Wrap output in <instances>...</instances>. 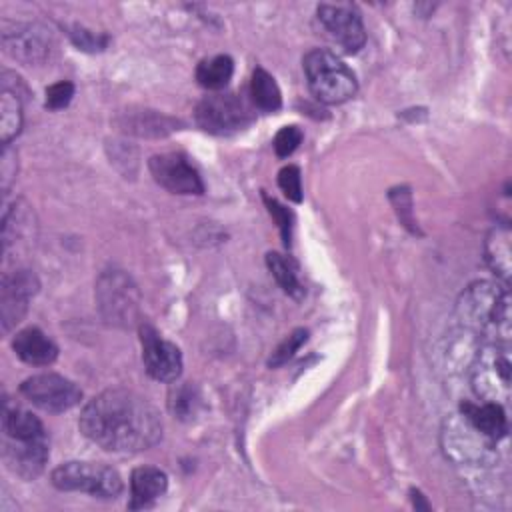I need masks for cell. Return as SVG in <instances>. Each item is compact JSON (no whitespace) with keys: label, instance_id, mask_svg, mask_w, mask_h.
<instances>
[{"label":"cell","instance_id":"cell-9","mask_svg":"<svg viewBox=\"0 0 512 512\" xmlns=\"http://www.w3.org/2000/svg\"><path fill=\"white\" fill-rule=\"evenodd\" d=\"M444 440V452L458 464H486L490 462L496 452V442L482 436L476 428H472L462 414L446 420V426L442 430Z\"/></svg>","mask_w":512,"mask_h":512},{"label":"cell","instance_id":"cell-10","mask_svg":"<svg viewBox=\"0 0 512 512\" xmlns=\"http://www.w3.org/2000/svg\"><path fill=\"white\" fill-rule=\"evenodd\" d=\"M140 344H142V362L150 378L158 382H176L182 372V354L180 348L160 336V332L142 322L138 326Z\"/></svg>","mask_w":512,"mask_h":512},{"label":"cell","instance_id":"cell-8","mask_svg":"<svg viewBox=\"0 0 512 512\" xmlns=\"http://www.w3.org/2000/svg\"><path fill=\"white\" fill-rule=\"evenodd\" d=\"M20 394L40 410L56 414L78 406L82 400V390L72 380L54 372H42L26 378L20 384Z\"/></svg>","mask_w":512,"mask_h":512},{"label":"cell","instance_id":"cell-22","mask_svg":"<svg viewBox=\"0 0 512 512\" xmlns=\"http://www.w3.org/2000/svg\"><path fill=\"white\" fill-rule=\"evenodd\" d=\"M232 72H234L232 58L228 54H216L212 58L202 60L196 66V80L202 88L218 92L230 82Z\"/></svg>","mask_w":512,"mask_h":512},{"label":"cell","instance_id":"cell-23","mask_svg":"<svg viewBox=\"0 0 512 512\" xmlns=\"http://www.w3.org/2000/svg\"><path fill=\"white\" fill-rule=\"evenodd\" d=\"M250 100L262 112H276L282 106V94L272 78L264 68H256L250 80Z\"/></svg>","mask_w":512,"mask_h":512},{"label":"cell","instance_id":"cell-5","mask_svg":"<svg viewBox=\"0 0 512 512\" xmlns=\"http://www.w3.org/2000/svg\"><path fill=\"white\" fill-rule=\"evenodd\" d=\"M510 356L504 342L488 340L470 366V382L482 402L504 404L510 396Z\"/></svg>","mask_w":512,"mask_h":512},{"label":"cell","instance_id":"cell-29","mask_svg":"<svg viewBox=\"0 0 512 512\" xmlns=\"http://www.w3.org/2000/svg\"><path fill=\"white\" fill-rule=\"evenodd\" d=\"M278 186L288 200L302 202V176H300L298 166H294V164L284 166L278 172Z\"/></svg>","mask_w":512,"mask_h":512},{"label":"cell","instance_id":"cell-32","mask_svg":"<svg viewBox=\"0 0 512 512\" xmlns=\"http://www.w3.org/2000/svg\"><path fill=\"white\" fill-rule=\"evenodd\" d=\"M74 96V84L70 80H60L54 82L46 88V108L50 110H60L70 104Z\"/></svg>","mask_w":512,"mask_h":512},{"label":"cell","instance_id":"cell-6","mask_svg":"<svg viewBox=\"0 0 512 512\" xmlns=\"http://www.w3.org/2000/svg\"><path fill=\"white\" fill-rule=\"evenodd\" d=\"M96 302L108 324L126 328L138 318L140 292L128 274L108 270L96 282Z\"/></svg>","mask_w":512,"mask_h":512},{"label":"cell","instance_id":"cell-3","mask_svg":"<svg viewBox=\"0 0 512 512\" xmlns=\"http://www.w3.org/2000/svg\"><path fill=\"white\" fill-rule=\"evenodd\" d=\"M302 66L310 92L324 104H342L358 90L354 72L330 50H310L304 56Z\"/></svg>","mask_w":512,"mask_h":512},{"label":"cell","instance_id":"cell-12","mask_svg":"<svg viewBox=\"0 0 512 512\" xmlns=\"http://www.w3.org/2000/svg\"><path fill=\"white\" fill-rule=\"evenodd\" d=\"M148 168L156 184L172 194H202L204 182L200 172L180 152L154 154L148 160Z\"/></svg>","mask_w":512,"mask_h":512},{"label":"cell","instance_id":"cell-31","mask_svg":"<svg viewBox=\"0 0 512 512\" xmlns=\"http://www.w3.org/2000/svg\"><path fill=\"white\" fill-rule=\"evenodd\" d=\"M264 202H266V208H268L270 216L276 220V224L280 228V236H282L284 246H290V238H292V212L288 208H284L278 200L270 198L268 194H264Z\"/></svg>","mask_w":512,"mask_h":512},{"label":"cell","instance_id":"cell-14","mask_svg":"<svg viewBox=\"0 0 512 512\" xmlns=\"http://www.w3.org/2000/svg\"><path fill=\"white\" fill-rule=\"evenodd\" d=\"M38 292V278L30 270H14L4 274L0 286V324L8 332L28 310L30 298Z\"/></svg>","mask_w":512,"mask_h":512},{"label":"cell","instance_id":"cell-26","mask_svg":"<svg viewBox=\"0 0 512 512\" xmlns=\"http://www.w3.org/2000/svg\"><path fill=\"white\" fill-rule=\"evenodd\" d=\"M168 408H170V412L176 418L190 420L198 412V408H200V394H198V390L192 384H188V382L172 386V390L168 394Z\"/></svg>","mask_w":512,"mask_h":512},{"label":"cell","instance_id":"cell-17","mask_svg":"<svg viewBox=\"0 0 512 512\" xmlns=\"http://www.w3.org/2000/svg\"><path fill=\"white\" fill-rule=\"evenodd\" d=\"M12 348L16 356L30 366H48L58 358V346L36 326L16 332Z\"/></svg>","mask_w":512,"mask_h":512},{"label":"cell","instance_id":"cell-27","mask_svg":"<svg viewBox=\"0 0 512 512\" xmlns=\"http://www.w3.org/2000/svg\"><path fill=\"white\" fill-rule=\"evenodd\" d=\"M306 340H308V330H306V328H296V330H292V332L276 346V350L272 352V356H270V360H268V366H270V368H278V366L286 364V362L298 352V348H300Z\"/></svg>","mask_w":512,"mask_h":512},{"label":"cell","instance_id":"cell-2","mask_svg":"<svg viewBox=\"0 0 512 512\" xmlns=\"http://www.w3.org/2000/svg\"><path fill=\"white\" fill-rule=\"evenodd\" d=\"M460 320L490 336L494 342L508 338L510 332V296L508 290H500L490 282H476L468 286L458 302Z\"/></svg>","mask_w":512,"mask_h":512},{"label":"cell","instance_id":"cell-13","mask_svg":"<svg viewBox=\"0 0 512 512\" xmlns=\"http://www.w3.org/2000/svg\"><path fill=\"white\" fill-rule=\"evenodd\" d=\"M318 20L324 30L336 40L346 52H358L366 42V30L362 24V16L352 4H320Z\"/></svg>","mask_w":512,"mask_h":512},{"label":"cell","instance_id":"cell-20","mask_svg":"<svg viewBox=\"0 0 512 512\" xmlns=\"http://www.w3.org/2000/svg\"><path fill=\"white\" fill-rule=\"evenodd\" d=\"M122 130L136 134V136H166L172 130H178V122L156 112V110H130L122 112L118 118Z\"/></svg>","mask_w":512,"mask_h":512},{"label":"cell","instance_id":"cell-11","mask_svg":"<svg viewBox=\"0 0 512 512\" xmlns=\"http://www.w3.org/2000/svg\"><path fill=\"white\" fill-rule=\"evenodd\" d=\"M2 48L22 64H44L54 50V38L42 24H14L4 26Z\"/></svg>","mask_w":512,"mask_h":512},{"label":"cell","instance_id":"cell-33","mask_svg":"<svg viewBox=\"0 0 512 512\" xmlns=\"http://www.w3.org/2000/svg\"><path fill=\"white\" fill-rule=\"evenodd\" d=\"M16 172H18V156H16V150L8 146H2V160H0V178H2V192L6 194L12 180L16 178Z\"/></svg>","mask_w":512,"mask_h":512},{"label":"cell","instance_id":"cell-1","mask_svg":"<svg viewBox=\"0 0 512 512\" xmlns=\"http://www.w3.org/2000/svg\"><path fill=\"white\" fill-rule=\"evenodd\" d=\"M78 426L90 442L122 454L148 450L162 438L158 410L144 396L124 388L94 396L82 408Z\"/></svg>","mask_w":512,"mask_h":512},{"label":"cell","instance_id":"cell-19","mask_svg":"<svg viewBox=\"0 0 512 512\" xmlns=\"http://www.w3.org/2000/svg\"><path fill=\"white\" fill-rule=\"evenodd\" d=\"M2 432L6 440H18V442L48 438L42 422L32 412L16 404H10L8 400H4V406H2Z\"/></svg>","mask_w":512,"mask_h":512},{"label":"cell","instance_id":"cell-30","mask_svg":"<svg viewBox=\"0 0 512 512\" xmlns=\"http://www.w3.org/2000/svg\"><path fill=\"white\" fill-rule=\"evenodd\" d=\"M70 40L74 42L76 48L86 50V52H100L108 44V36L104 34H94L92 30H86L82 26H72L68 32Z\"/></svg>","mask_w":512,"mask_h":512},{"label":"cell","instance_id":"cell-4","mask_svg":"<svg viewBox=\"0 0 512 512\" xmlns=\"http://www.w3.org/2000/svg\"><path fill=\"white\" fill-rule=\"evenodd\" d=\"M54 488L62 492H84L94 498L114 500L120 496L124 484L120 474L102 462L70 460L56 466L50 474Z\"/></svg>","mask_w":512,"mask_h":512},{"label":"cell","instance_id":"cell-25","mask_svg":"<svg viewBox=\"0 0 512 512\" xmlns=\"http://www.w3.org/2000/svg\"><path fill=\"white\" fill-rule=\"evenodd\" d=\"M486 262L490 268L508 280L510 274V232L508 228H494L486 238Z\"/></svg>","mask_w":512,"mask_h":512},{"label":"cell","instance_id":"cell-21","mask_svg":"<svg viewBox=\"0 0 512 512\" xmlns=\"http://www.w3.org/2000/svg\"><path fill=\"white\" fill-rule=\"evenodd\" d=\"M266 266H268L270 274L274 276V280L278 282V286L288 296H292L294 300H302L304 284H302L300 274H298L300 272L298 264L290 256H284L280 252H268L266 254Z\"/></svg>","mask_w":512,"mask_h":512},{"label":"cell","instance_id":"cell-15","mask_svg":"<svg viewBox=\"0 0 512 512\" xmlns=\"http://www.w3.org/2000/svg\"><path fill=\"white\" fill-rule=\"evenodd\" d=\"M48 454H50L48 438H38L28 442L4 438V448H2L4 462L14 474H18L24 480H32L42 474L48 462Z\"/></svg>","mask_w":512,"mask_h":512},{"label":"cell","instance_id":"cell-18","mask_svg":"<svg viewBox=\"0 0 512 512\" xmlns=\"http://www.w3.org/2000/svg\"><path fill=\"white\" fill-rule=\"evenodd\" d=\"M168 488L166 474L156 466H140L130 476V510L150 508Z\"/></svg>","mask_w":512,"mask_h":512},{"label":"cell","instance_id":"cell-16","mask_svg":"<svg viewBox=\"0 0 512 512\" xmlns=\"http://www.w3.org/2000/svg\"><path fill=\"white\" fill-rule=\"evenodd\" d=\"M462 418L476 428L482 436H486L492 442H498L508 432V420L502 404L496 402H462L460 404Z\"/></svg>","mask_w":512,"mask_h":512},{"label":"cell","instance_id":"cell-24","mask_svg":"<svg viewBox=\"0 0 512 512\" xmlns=\"http://www.w3.org/2000/svg\"><path fill=\"white\" fill-rule=\"evenodd\" d=\"M22 128V102L20 94L2 88L0 94V142L8 146L12 138L18 136Z\"/></svg>","mask_w":512,"mask_h":512},{"label":"cell","instance_id":"cell-7","mask_svg":"<svg viewBox=\"0 0 512 512\" xmlns=\"http://www.w3.org/2000/svg\"><path fill=\"white\" fill-rule=\"evenodd\" d=\"M196 124L210 134H232L252 122L248 104L236 94H210L204 96L194 110Z\"/></svg>","mask_w":512,"mask_h":512},{"label":"cell","instance_id":"cell-28","mask_svg":"<svg viewBox=\"0 0 512 512\" xmlns=\"http://www.w3.org/2000/svg\"><path fill=\"white\" fill-rule=\"evenodd\" d=\"M302 136H304V134H302V130H300L298 126H294V124L282 126V128L276 132L274 142H272L276 156H278V158H288V156L300 146Z\"/></svg>","mask_w":512,"mask_h":512}]
</instances>
